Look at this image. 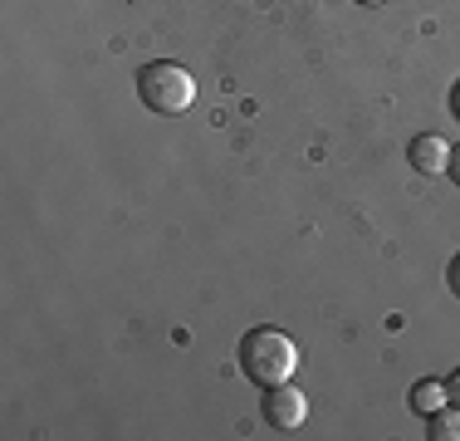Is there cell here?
Segmentation results:
<instances>
[{
  "mask_svg": "<svg viewBox=\"0 0 460 441\" xmlns=\"http://www.w3.org/2000/svg\"><path fill=\"white\" fill-rule=\"evenodd\" d=\"M240 368H245V378L255 388H279L299 368V348L279 328H250L245 344H240Z\"/></svg>",
  "mask_w": 460,
  "mask_h": 441,
  "instance_id": "cell-1",
  "label": "cell"
},
{
  "mask_svg": "<svg viewBox=\"0 0 460 441\" xmlns=\"http://www.w3.org/2000/svg\"><path fill=\"white\" fill-rule=\"evenodd\" d=\"M137 98L147 104V113L157 118H181L196 104V79L172 59H157L137 74Z\"/></svg>",
  "mask_w": 460,
  "mask_h": 441,
  "instance_id": "cell-2",
  "label": "cell"
},
{
  "mask_svg": "<svg viewBox=\"0 0 460 441\" xmlns=\"http://www.w3.org/2000/svg\"><path fill=\"white\" fill-rule=\"evenodd\" d=\"M304 417H309V402H304L299 388H289V382H279V388L265 392V422L275 427V432H299Z\"/></svg>",
  "mask_w": 460,
  "mask_h": 441,
  "instance_id": "cell-3",
  "label": "cell"
},
{
  "mask_svg": "<svg viewBox=\"0 0 460 441\" xmlns=\"http://www.w3.org/2000/svg\"><path fill=\"white\" fill-rule=\"evenodd\" d=\"M411 167L416 172H446L451 167V148H446V138H436V132L416 138L411 142Z\"/></svg>",
  "mask_w": 460,
  "mask_h": 441,
  "instance_id": "cell-4",
  "label": "cell"
},
{
  "mask_svg": "<svg viewBox=\"0 0 460 441\" xmlns=\"http://www.w3.org/2000/svg\"><path fill=\"white\" fill-rule=\"evenodd\" d=\"M431 441H460V407H436L431 412V432H426Z\"/></svg>",
  "mask_w": 460,
  "mask_h": 441,
  "instance_id": "cell-5",
  "label": "cell"
},
{
  "mask_svg": "<svg viewBox=\"0 0 460 441\" xmlns=\"http://www.w3.org/2000/svg\"><path fill=\"white\" fill-rule=\"evenodd\" d=\"M446 402H451L446 382H416V388H411V407H416V412H426V417H431L436 407H446Z\"/></svg>",
  "mask_w": 460,
  "mask_h": 441,
  "instance_id": "cell-6",
  "label": "cell"
},
{
  "mask_svg": "<svg viewBox=\"0 0 460 441\" xmlns=\"http://www.w3.org/2000/svg\"><path fill=\"white\" fill-rule=\"evenodd\" d=\"M446 280H451V294H456V300H460V256L451 260V270H446Z\"/></svg>",
  "mask_w": 460,
  "mask_h": 441,
  "instance_id": "cell-7",
  "label": "cell"
},
{
  "mask_svg": "<svg viewBox=\"0 0 460 441\" xmlns=\"http://www.w3.org/2000/svg\"><path fill=\"white\" fill-rule=\"evenodd\" d=\"M446 392H451V402H456V407H460V368H456V373H451V382H446Z\"/></svg>",
  "mask_w": 460,
  "mask_h": 441,
  "instance_id": "cell-8",
  "label": "cell"
},
{
  "mask_svg": "<svg viewBox=\"0 0 460 441\" xmlns=\"http://www.w3.org/2000/svg\"><path fill=\"white\" fill-rule=\"evenodd\" d=\"M446 172H451L456 182H460V152H451V167H446Z\"/></svg>",
  "mask_w": 460,
  "mask_h": 441,
  "instance_id": "cell-9",
  "label": "cell"
},
{
  "mask_svg": "<svg viewBox=\"0 0 460 441\" xmlns=\"http://www.w3.org/2000/svg\"><path fill=\"white\" fill-rule=\"evenodd\" d=\"M451 113L460 118V84H456V94H451Z\"/></svg>",
  "mask_w": 460,
  "mask_h": 441,
  "instance_id": "cell-10",
  "label": "cell"
},
{
  "mask_svg": "<svg viewBox=\"0 0 460 441\" xmlns=\"http://www.w3.org/2000/svg\"><path fill=\"white\" fill-rule=\"evenodd\" d=\"M358 5H382V0H358Z\"/></svg>",
  "mask_w": 460,
  "mask_h": 441,
  "instance_id": "cell-11",
  "label": "cell"
}]
</instances>
